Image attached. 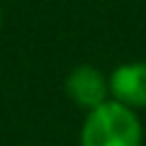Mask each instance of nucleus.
Returning a JSON list of instances; mask_svg holds the SVG:
<instances>
[{"label": "nucleus", "mask_w": 146, "mask_h": 146, "mask_svg": "<svg viewBox=\"0 0 146 146\" xmlns=\"http://www.w3.org/2000/svg\"><path fill=\"white\" fill-rule=\"evenodd\" d=\"M144 127L139 112L107 100L105 105L85 112L80 146H141Z\"/></svg>", "instance_id": "f257e3e1"}, {"label": "nucleus", "mask_w": 146, "mask_h": 146, "mask_svg": "<svg viewBox=\"0 0 146 146\" xmlns=\"http://www.w3.org/2000/svg\"><path fill=\"white\" fill-rule=\"evenodd\" d=\"M68 100L73 105H78L80 110L90 112V110L100 107L110 100V80L100 68L90 66V63H80L66 76L63 83Z\"/></svg>", "instance_id": "f03ea898"}, {"label": "nucleus", "mask_w": 146, "mask_h": 146, "mask_svg": "<svg viewBox=\"0 0 146 146\" xmlns=\"http://www.w3.org/2000/svg\"><path fill=\"white\" fill-rule=\"evenodd\" d=\"M110 80V100L134 110H146V61L119 63L107 76Z\"/></svg>", "instance_id": "7ed1b4c3"}, {"label": "nucleus", "mask_w": 146, "mask_h": 146, "mask_svg": "<svg viewBox=\"0 0 146 146\" xmlns=\"http://www.w3.org/2000/svg\"><path fill=\"white\" fill-rule=\"evenodd\" d=\"M0 22H3V12H0Z\"/></svg>", "instance_id": "20e7f679"}]
</instances>
